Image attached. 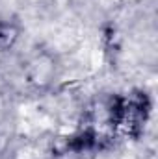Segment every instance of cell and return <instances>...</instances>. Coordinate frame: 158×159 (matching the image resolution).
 <instances>
[{
    "instance_id": "6da1fadb",
    "label": "cell",
    "mask_w": 158,
    "mask_h": 159,
    "mask_svg": "<svg viewBox=\"0 0 158 159\" xmlns=\"http://www.w3.org/2000/svg\"><path fill=\"white\" fill-rule=\"evenodd\" d=\"M17 39V30L9 24H0V46H9Z\"/></svg>"
}]
</instances>
